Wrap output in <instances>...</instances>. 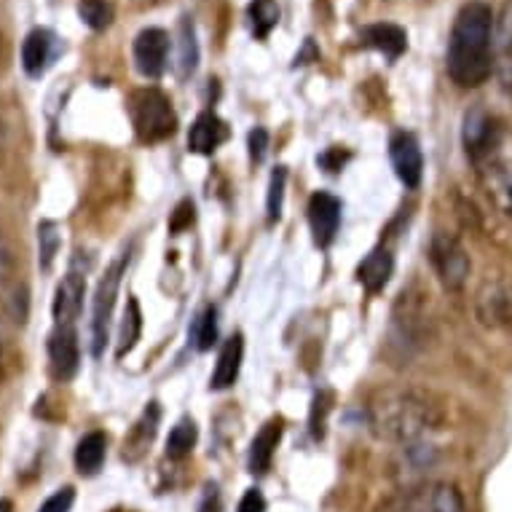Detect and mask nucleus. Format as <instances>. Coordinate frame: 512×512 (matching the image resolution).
<instances>
[{
	"mask_svg": "<svg viewBox=\"0 0 512 512\" xmlns=\"http://www.w3.org/2000/svg\"><path fill=\"white\" fill-rule=\"evenodd\" d=\"M395 271V258L387 247H376L373 252L365 255V261L357 266V282H360L368 293H381L389 285Z\"/></svg>",
	"mask_w": 512,
	"mask_h": 512,
	"instance_id": "nucleus-18",
	"label": "nucleus"
},
{
	"mask_svg": "<svg viewBox=\"0 0 512 512\" xmlns=\"http://www.w3.org/2000/svg\"><path fill=\"white\" fill-rule=\"evenodd\" d=\"M140 330H143V311H140V303L135 298H129L124 309V319H121V330H118V357H124L126 352L135 349Z\"/></svg>",
	"mask_w": 512,
	"mask_h": 512,
	"instance_id": "nucleus-24",
	"label": "nucleus"
},
{
	"mask_svg": "<svg viewBox=\"0 0 512 512\" xmlns=\"http://www.w3.org/2000/svg\"><path fill=\"white\" fill-rule=\"evenodd\" d=\"M429 263H432L440 285L451 293H459L472 274L470 252L448 231H435L429 239Z\"/></svg>",
	"mask_w": 512,
	"mask_h": 512,
	"instance_id": "nucleus-4",
	"label": "nucleus"
},
{
	"mask_svg": "<svg viewBox=\"0 0 512 512\" xmlns=\"http://www.w3.org/2000/svg\"><path fill=\"white\" fill-rule=\"evenodd\" d=\"M199 512H220V491L218 486L204 488L202 504H199Z\"/></svg>",
	"mask_w": 512,
	"mask_h": 512,
	"instance_id": "nucleus-37",
	"label": "nucleus"
},
{
	"mask_svg": "<svg viewBox=\"0 0 512 512\" xmlns=\"http://www.w3.org/2000/svg\"><path fill=\"white\" fill-rule=\"evenodd\" d=\"M11 269H14V258H11V250L9 244H6V239L0 236V282L9 279Z\"/></svg>",
	"mask_w": 512,
	"mask_h": 512,
	"instance_id": "nucleus-38",
	"label": "nucleus"
},
{
	"mask_svg": "<svg viewBox=\"0 0 512 512\" xmlns=\"http://www.w3.org/2000/svg\"><path fill=\"white\" fill-rule=\"evenodd\" d=\"M397 512H464V499L451 483L419 480L400 491Z\"/></svg>",
	"mask_w": 512,
	"mask_h": 512,
	"instance_id": "nucleus-5",
	"label": "nucleus"
},
{
	"mask_svg": "<svg viewBox=\"0 0 512 512\" xmlns=\"http://www.w3.org/2000/svg\"><path fill=\"white\" fill-rule=\"evenodd\" d=\"M478 319L486 328H502L512 322V285L507 282H486L480 287L478 301Z\"/></svg>",
	"mask_w": 512,
	"mask_h": 512,
	"instance_id": "nucleus-12",
	"label": "nucleus"
},
{
	"mask_svg": "<svg viewBox=\"0 0 512 512\" xmlns=\"http://www.w3.org/2000/svg\"><path fill=\"white\" fill-rule=\"evenodd\" d=\"M250 25L255 38H269V33L279 25L277 0H252L250 3Z\"/></svg>",
	"mask_w": 512,
	"mask_h": 512,
	"instance_id": "nucleus-26",
	"label": "nucleus"
},
{
	"mask_svg": "<svg viewBox=\"0 0 512 512\" xmlns=\"http://www.w3.org/2000/svg\"><path fill=\"white\" fill-rule=\"evenodd\" d=\"M346 159H349V153H341L338 148H330L328 153H322V156H319V164L328 169V172H338V169L344 167Z\"/></svg>",
	"mask_w": 512,
	"mask_h": 512,
	"instance_id": "nucleus-35",
	"label": "nucleus"
},
{
	"mask_svg": "<svg viewBox=\"0 0 512 512\" xmlns=\"http://www.w3.org/2000/svg\"><path fill=\"white\" fill-rule=\"evenodd\" d=\"M266 153H269V132L261 129V126H255L250 132V156L252 161H263L266 159Z\"/></svg>",
	"mask_w": 512,
	"mask_h": 512,
	"instance_id": "nucleus-33",
	"label": "nucleus"
},
{
	"mask_svg": "<svg viewBox=\"0 0 512 512\" xmlns=\"http://www.w3.org/2000/svg\"><path fill=\"white\" fill-rule=\"evenodd\" d=\"M368 424L378 440L397 445L424 443L445 424L435 395L413 387H384L370 397Z\"/></svg>",
	"mask_w": 512,
	"mask_h": 512,
	"instance_id": "nucleus-1",
	"label": "nucleus"
},
{
	"mask_svg": "<svg viewBox=\"0 0 512 512\" xmlns=\"http://www.w3.org/2000/svg\"><path fill=\"white\" fill-rule=\"evenodd\" d=\"M59 43L57 35L51 30H33V33L25 38V46H22V68L30 78H41L46 70L51 68V62L57 59Z\"/></svg>",
	"mask_w": 512,
	"mask_h": 512,
	"instance_id": "nucleus-15",
	"label": "nucleus"
},
{
	"mask_svg": "<svg viewBox=\"0 0 512 512\" xmlns=\"http://www.w3.org/2000/svg\"><path fill=\"white\" fill-rule=\"evenodd\" d=\"M105 448H108V440L102 432H89V435L78 443L76 448V467L81 475L92 478L102 470V462H105Z\"/></svg>",
	"mask_w": 512,
	"mask_h": 512,
	"instance_id": "nucleus-23",
	"label": "nucleus"
},
{
	"mask_svg": "<svg viewBox=\"0 0 512 512\" xmlns=\"http://www.w3.org/2000/svg\"><path fill=\"white\" fill-rule=\"evenodd\" d=\"M478 180L488 202L512 218V159H488L478 164Z\"/></svg>",
	"mask_w": 512,
	"mask_h": 512,
	"instance_id": "nucleus-8",
	"label": "nucleus"
},
{
	"mask_svg": "<svg viewBox=\"0 0 512 512\" xmlns=\"http://www.w3.org/2000/svg\"><path fill=\"white\" fill-rule=\"evenodd\" d=\"M309 226L311 236L319 247H330L336 242L341 228V202L328 191H317L309 202Z\"/></svg>",
	"mask_w": 512,
	"mask_h": 512,
	"instance_id": "nucleus-9",
	"label": "nucleus"
},
{
	"mask_svg": "<svg viewBox=\"0 0 512 512\" xmlns=\"http://www.w3.org/2000/svg\"><path fill=\"white\" fill-rule=\"evenodd\" d=\"M462 140L464 148H467V156H470L475 164H483V161L494 159L496 143H499V126L494 124V118L488 116L483 108L467 110L462 126Z\"/></svg>",
	"mask_w": 512,
	"mask_h": 512,
	"instance_id": "nucleus-7",
	"label": "nucleus"
},
{
	"mask_svg": "<svg viewBox=\"0 0 512 512\" xmlns=\"http://www.w3.org/2000/svg\"><path fill=\"white\" fill-rule=\"evenodd\" d=\"M0 512H14V504L9 499H0Z\"/></svg>",
	"mask_w": 512,
	"mask_h": 512,
	"instance_id": "nucleus-39",
	"label": "nucleus"
},
{
	"mask_svg": "<svg viewBox=\"0 0 512 512\" xmlns=\"http://www.w3.org/2000/svg\"><path fill=\"white\" fill-rule=\"evenodd\" d=\"M239 512H266V499L258 488H247V494L239 502Z\"/></svg>",
	"mask_w": 512,
	"mask_h": 512,
	"instance_id": "nucleus-34",
	"label": "nucleus"
},
{
	"mask_svg": "<svg viewBox=\"0 0 512 512\" xmlns=\"http://www.w3.org/2000/svg\"><path fill=\"white\" fill-rule=\"evenodd\" d=\"M59 231L54 223H41L38 226V250H41V255H38V261H41V269L43 271H49L51 269V263H54V258H57V252H59Z\"/></svg>",
	"mask_w": 512,
	"mask_h": 512,
	"instance_id": "nucleus-31",
	"label": "nucleus"
},
{
	"mask_svg": "<svg viewBox=\"0 0 512 512\" xmlns=\"http://www.w3.org/2000/svg\"><path fill=\"white\" fill-rule=\"evenodd\" d=\"M285 185H287V169L277 167L271 172L269 180V196H266V215L269 223H277L282 218V204H285Z\"/></svg>",
	"mask_w": 512,
	"mask_h": 512,
	"instance_id": "nucleus-30",
	"label": "nucleus"
},
{
	"mask_svg": "<svg viewBox=\"0 0 512 512\" xmlns=\"http://www.w3.org/2000/svg\"><path fill=\"white\" fill-rule=\"evenodd\" d=\"M228 140V126L220 116H215L212 110L202 113L196 118L191 132H188V148L194 153H202V156H210L220 148V145Z\"/></svg>",
	"mask_w": 512,
	"mask_h": 512,
	"instance_id": "nucleus-17",
	"label": "nucleus"
},
{
	"mask_svg": "<svg viewBox=\"0 0 512 512\" xmlns=\"http://www.w3.org/2000/svg\"><path fill=\"white\" fill-rule=\"evenodd\" d=\"M199 65V46H196V35L194 25L183 19L180 25V54H177V73L180 76H191Z\"/></svg>",
	"mask_w": 512,
	"mask_h": 512,
	"instance_id": "nucleus-27",
	"label": "nucleus"
},
{
	"mask_svg": "<svg viewBox=\"0 0 512 512\" xmlns=\"http://www.w3.org/2000/svg\"><path fill=\"white\" fill-rule=\"evenodd\" d=\"M78 17L84 19V25L92 27V30H105L113 22V6L108 0H81Z\"/></svg>",
	"mask_w": 512,
	"mask_h": 512,
	"instance_id": "nucleus-28",
	"label": "nucleus"
},
{
	"mask_svg": "<svg viewBox=\"0 0 512 512\" xmlns=\"http://www.w3.org/2000/svg\"><path fill=\"white\" fill-rule=\"evenodd\" d=\"M191 220H194V204L183 202L175 210V215H172V231H183Z\"/></svg>",
	"mask_w": 512,
	"mask_h": 512,
	"instance_id": "nucleus-36",
	"label": "nucleus"
},
{
	"mask_svg": "<svg viewBox=\"0 0 512 512\" xmlns=\"http://www.w3.org/2000/svg\"><path fill=\"white\" fill-rule=\"evenodd\" d=\"M494 73L499 84L512 92V0L494 22Z\"/></svg>",
	"mask_w": 512,
	"mask_h": 512,
	"instance_id": "nucleus-16",
	"label": "nucleus"
},
{
	"mask_svg": "<svg viewBox=\"0 0 512 512\" xmlns=\"http://www.w3.org/2000/svg\"><path fill=\"white\" fill-rule=\"evenodd\" d=\"M282 440V421L274 419L269 424H263V429L255 435L250 445V472L252 475H266L271 470L277 445Z\"/></svg>",
	"mask_w": 512,
	"mask_h": 512,
	"instance_id": "nucleus-19",
	"label": "nucleus"
},
{
	"mask_svg": "<svg viewBox=\"0 0 512 512\" xmlns=\"http://www.w3.org/2000/svg\"><path fill=\"white\" fill-rule=\"evenodd\" d=\"M169 35L161 27H148L137 35L135 65L145 78H159L167 70Z\"/></svg>",
	"mask_w": 512,
	"mask_h": 512,
	"instance_id": "nucleus-11",
	"label": "nucleus"
},
{
	"mask_svg": "<svg viewBox=\"0 0 512 512\" xmlns=\"http://www.w3.org/2000/svg\"><path fill=\"white\" fill-rule=\"evenodd\" d=\"M86 295V277L81 271H68L65 279L59 282L57 293H54V322L57 325H76V319L81 317Z\"/></svg>",
	"mask_w": 512,
	"mask_h": 512,
	"instance_id": "nucleus-14",
	"label": "nucleus"
},
{
	"mask_svg": "<svg viewBox=\"0 0 512 512\" xmlns=\"http://www.w3.org/2000/svg\"><path fill=\"white\" fill-rule=\"evenodd\" d=\"M73 502H76V491L70 486L59 488L57 494H51L46 502L41 504L38 512H70L73 510Z\"/></svg>",
	"mask_w": 512,
	"mask_h": 512,
	"instance_id": "nucleus-32",
	"label": "nucleus"
},
{
	"mask_svg": "<svg viewBox=\"0 0 512 512\" xmlns=\"http://www.w3.org/2000/svg\"><path fill=\"white\" fill-rule=\"evenodd\" d=\"M360 41L370 49L381 51L384 57L397 59L408 49V35H405L403 27L389 25V22H381V25H368L360 33Z\"/></svg>",
	"mask_w": 512,
	"mask_h": 512,
	"instance_id": "nucleus-20",
	"label": "nucleus"
},
{
	"mask_svg": "<svg viewBox=\"0 0 512 512\" xmlns=\"http://www.w3.org/2000/svg\"><path fill=\"white\" fill-rule=\"evenodd\" d=\"M6 376V360H3V352H0V381Z\"/></svg>",
	"mask_w": 512,
	"mask_h": 512,
	"instance_id": "nucleus-40",
	"label": "nucleus"
},
{
	"mask_svg": "<svg viewBox=\"0 0 512 512\" xmlns=\"http://www.w3.org/2000/svg\"><path fill=\"white\" fill-rule=\"evenodd\" d=\"M49 360L51 373L59 381H70L78 373L81 362V346H78L76 325H57V330L49 338Z\"/></svg>",
	"mask_w": 512,
	"mask_h": 512,
	"instance_id": "nucleus-10",
	"label": "nucleus"
},
{
	"mask_svg": "<svg viewBox=\"0 0 512 512\" xmlns=\"http://www.w3.org/2000/svg\"><path fill=\"white\" fill-rule=\"evenodd\" d=\"M194 341H196V349H212V344L218 341V311L215 306H207V309L196 317L194 322Z\"/></svg>",
	"mask_w": 512,
	"mask_h": 512,
	"instance_id": "nucleus-29",
	"label": "nucleus"
},
{
	"mask_svg": "<svg viewBox=\"0 0 512 512\" xmlns=\"http://www.w3.org/2000/svg\"><path fill=\"white\" fill-rule=\"evenodd\" d=\"M494 11L472 0L454 19L445 68L456 86L475 89L494 73Z\"/></svg>",
	"mask_w": 512,
	"mask_h": 512,
	"instance_id": "nucleus-2",
	"label": "nucleus"
},
{
	"mask_svg": "<svg viewBox=\"0 0 512 512\" xmlns=\"http://www.w3.org/2000/svg\"><path fill=\"white\" fill-rule=\"evenodd\" d=\"M129 118L143 143H161L175 135L177 113L159 89H140L129 97Z\"/></svg>",
	"mask_w": 512,
	"mask_h": 512,
	"instance_id": "nucleus-3",
	"label": "nucleus"
},
{
	"mask_svg": "<svg viewBox=\"0 0 512 512\" xmlns=\"http://www.w3.org/2000/svg\"><path fill=\"white\" fill-rule=\"evenodd\" d=\"M389 159L395 167L397 177L403 180L408 188H416L424 177V156H421L419 140L408 132H397L389 143Z\"/></svg>",
	"mask_w": 512,
	"mask_h": 512,
	"instance_id": "nucleus-13",
	"label": "nucleus"
},
{
	"mask_svg": "<svg viewBox=\"0 0 512 512\" xmlns=\"http://www.w3.org/2000/svg\"><path fill=\"white\" fill-rule=\"evenodd\" d=\"M159 405L151 403L145 408L143 419L137 421L135 429H132V435L124 443V459H140L145 454V448L153 443V437H156V429H159Z\"/></svg>",
	"mask_w": 512,
	"mask_h": 512,
	"instance_id": "nucleus-22",
	"label": "nucleus"
},
{
	"mask_svg": "<svg viewBox=\"0 0 512 512\" xmlns=\"http://www.w3.org/2000/svg\"><path fill=\"white\" fill-rule=\"evenodd\" d=\"M196 421L194 419H180L172 427L167 437V456L169 459H185V456L194 451L196 445Z\"/></svg>",
	"mask_w": 512,
	"mask_h": 512,
	"instance_id": "nucleus-25",
	"label": "nucleus"
},
{
	"mask_svg": "<svg viewBox=\"0 0 512 512\" xmlns=\"http://www.w3.org/2000/svg\"><path fill=\"white\" fill-rule=\"evenodd\" d=\"M121 277H124V258H118L116 263H110L108 271L102 274L100 285L94 290L92 301V354L100 357L108 346L110 336V319H113V309H116L118 287H121Z\"/></svg>",
	"mask_w": 512,
	"mask_h": 512,
	"instance_id": "nucleus-6",
	"label": "nucleus"
},
{
	"mask_svg": "<svg viewBox=\"0 0 512 512\" xmlns=\"http://www.w3.org/2000/svg\"><path fill=\"white\" fill-rule=\"evenodd\" d=\"M244 357V338L236 333L223 344L218 354V365L212 373V389H228L239 378V368H242Z\"/></svg>",
	"mask_w": 512,
	"mask_h": 512,
	"instance_id": "nucleus-21",
	"label": "nucleus"
}]
</instances>
